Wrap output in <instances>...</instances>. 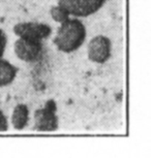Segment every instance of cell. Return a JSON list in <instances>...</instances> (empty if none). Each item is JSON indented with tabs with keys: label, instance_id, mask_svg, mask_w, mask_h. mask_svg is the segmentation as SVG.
Here are the masks:
<instances>
[{
	"label": "cell",
	"instance_id": "cell-5",
	"mask_svg": "<svg viewBox=\"0 0 151 158\" xmlns=\"http://www.w3.org/2000/svg\"><path fill=\"white\" fill-rule=\"evenodd\" d=\"M43 51L41 41L20 37L15 44V53L18 58L26 62L35 61L40 58Z\"/></svg>",
	"mask_w": 151,
	"mask_h": 158
},
{
	"label": "cell",
	"instance_id": "cell-6",
	"mask_svg": "<svg viewBox=\"0 0 151 158\" xmlns=\"http://www.w3.org/2000/svg\"><path fill=\"white\" fill-rule=\"evenodd\" d=\"M111 56V41L103 35H99L88 44V57L95 63H105Z\"/></svg>",
	"mask_w": 151,
	"mask_h": 158
},
{
	"label": "cell",
	"instance_id": "cell-9",
	"mask_svg": "<svg viewBox=\"0 0 151 158\" xmlns=\"http://www.w3.org/2000/svg\"><path fill=\"white\" fill-rule=\"evenodd\" d=\"M51 16L52 18L54 19V21L58 23H63L69 19V14L65 8L58 5V6H54L51 8Z\"/></svg>",
	"mask_w": 151,
	"mask_h": 158
},
{
	"label": "cell",
	"instance_id": "cell-8",
	"mask_svg": "<svg viewBox=\"0 0 151 158\" xmlns=\"http://www.w3.org/2000/svg\"><path fill=\"white\" fill-rule=\"evenodd\" d=\"M29 118L28 108L25 104H18L11 116V124L18 130H22L27 125Z\"/></svg>",
	"mask_w": 151,
	"mask_h": 158
},
{
	"label": "cell",
	"instance_id": "cell-2",
	"mask_svg": "<svg viewBox=\"0 0 151 158\" xmlns=\"http://www.w3.org/2000/svg\"><path fill=\"white\" fill-rule=\"evenodd\" d=\"M57 106L53 99L46 102L45 106L34 113V129L37 131H56L58 129V117L56 115Z\"/></svg>",
	"mask_w": 151,
	"mask_h": 158
},
{
	"label": "cell",
	"instance_id": "cell-3",
	"mask_svg": "<svg viewBox=\"0 0 151 158\" xmlns=\"http://www.w3.org/2000/svg\"><path fill=\"white\" fill-rule=\"evenodd\" d=\"M106 0H58V4L64 7L69 15L76 17H88L95 14Z\"/></svg>",
	"mask_w": 151,
	"mask_h": 158
},
{
	"label": "cell",
	"instance_id": "cell-7",
	"mask_svg": "<svg viewBox=\"0 0 151 158\" xmlns=\"http://www.w3.org/2000/svg\"><path fill=\"white\" fill-rule=\"evenodd\" d=\"M18 69L10 62L0 58V87L10 85L17 76Z\"/></svg>",
	"mask_w": 151,
	"mask_h": 158
},
{
	"label": "cell",
	"instance_id": "cell-10",
	"mask_svg": "<svg viewBox=\"0 0 151 158\" xmlns=\"http://www.w3.org/2000/svg\"><path fill=\"white\" fill-rule=\"evenodd\" d=\"M6 41H7V38H6V35L3 31L0 29V58L2 57L4 53V50H5V47H6Z\"/></svg>",
	"mask_w": 151,
	"mask_h": 158
},
{
	"label": "cell",
	"instance_id": "cell-1",
	"mask_svg": "<svg viewBox=\"0 0 151 158\" xmlns=\"http://www.w3.org/2000/svg\"><path fill=\"white\" fill-rule=\"evenodd\" d=\"M58 29L54 44L58 50L65 53H70L78 50L82 46L86 38V28L81 21L76 19H67L61 23Z\"/></svg>",
	"mask_w": 151,
	"mask_h": 158
},
{
	"label": "cell",
	"instance_id": "cell-4",
	"mask_svg": "<svg viewBox=\"0 0 151 158\" xmlns=\"http://www.w3.org/2000/svg\"><path fill=\"white\" fill-rule=\"evenodd\" d=\"M14 32L19 37L41 41L51 34V28L47 24L41 23H19L14 27Z\"/></svg>",
	"mask_w": 151,
	"mask_h": 158
},
{
	"label": "cell",
	"instance_id": "cell-11",
	"mask_svg": "<svg viewBox=\"0 0 151 158\" xmlns=\"http://www.w3.org/2000/svg\"><path fill=\"white\" fill-rule=\"evenodd\" d=\"M8 129V123L6 120V117L4 116V114L0 111V132L2 131H6Z\"/></svg>",
	"mask_w": 151,
	"mask_h": 158
}]
</instances>
